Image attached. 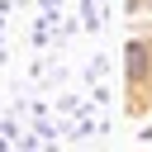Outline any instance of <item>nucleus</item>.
Returning a JSON list of instances; mask_svg holds the SVG:
<instances>
[{
	"mask_svg": "<svg viewBox=\"0 0 152 152\" xmlns=\"http://www.w3.org/2000/svg\"><path fill=\"white\" fill-rule=\"evenodd\" d=\"M142 71H147V52L133 43V48H128V76H142Z\"/></svg>",
	"mask_w": 152,
	"mask_h": 152,
	"instance_id": "f257e3e1",
	"label": "nucleus"
}]
</instances>
